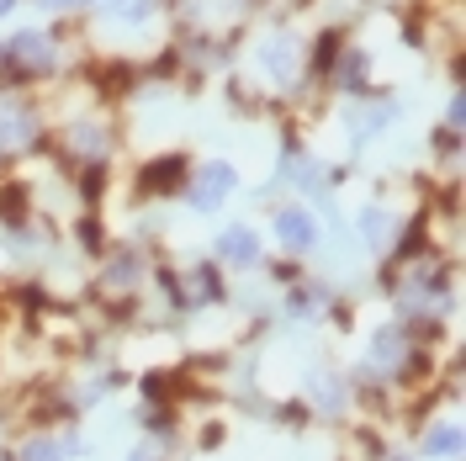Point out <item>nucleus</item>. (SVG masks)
<instances>
[{
	"label": "nucleus",
	"instance_id": "1",
	"mask_svg": "<svg viewBox=\"0 0 466 461\" xmlns=\"http://www.w3.org/2000/svg\"><path fill=\"white\" fill-rule=\"evenodd\" d=\"M276 239L287 244L291 255L313 250V239H319V223H313V212H308V207H281V212H276Z\"/></svg>",
	"mask_w": 466,
	"mask_h": 461
},
{
	"label": "nucleus",
	"instance_id": "2",
	"mask_svg": "<svg viewBox=\"0 0 466 461\" xmlns=\"http://www.w3.org/2000/svg\"><path fill=\"white\" fill-rule=\"evenodd\" d=\"M5 58H11V64H27V69H54V48H48L43 32H16V37L5 43Z\"/></svg>",
	"mask_w": 466,
	"mask_h": 461
},
{
	"label": "nucleus",
	"instance_id": "3",
	"mask_svg": "<svg viewBox=\"0 0 466 461\" xmlns=\"http://www.w3.org/2000/svg\"><path fill=\"white\" fill-rule=\"evenodd\" d=\"M228 191H233V170L228 165H207V170L197 175V186H191V202H197V212H207V207L223 202Z\"/></svg>",
	"mask_w": 466,
	"mask_h": 461
},
{
	"label": "nucleus",
	"instance_id": "4",
	"mask_svg": "<svg viewBox=\"0 0 466 461\" xmlns=\"http://www.w3.org/2000/svg\"><path fill=\"white\" fill-rule=\"evenodd\" d=\"M260 69H270L276 80H291V69H297V43L276 32V37H270V43L260 48Z\"/></svg>",
	"mask_w": 466,
	"mask_h": 461
},
{
	"label": "nucleus",
	"instance_id": "5",
	"mask_svg": "<svg viewBox=\"0 0 466 461\" xmlns=\"http://www.w3.org/2000/svg\"><path fill=\"white\" fill-rule=\"evenodd\" d=\"M218 255L228 260V265H255L260 244H255V233H249V229H228L223 239H218Z\"/></svg>",
	"mask_w": 466,
	"mask_h": 461
},
{
	"label": "nucleus",
	"instance_id": "6",
	"mask_svg": "<svg viewBox=\"0 0 466 461\" xmlns=\"http://www.w3.org/2000/svg\"><path fill=\"white\" fill-rule=\"evenodd\" d=\"M424 451L440 461H456L461 456V425H435V430L424 435Z\"/></svg>",
	"mask_w": 466,
	"mask_h": 461
},
{
	"label": "nucleus",
	"instance_id": "7",
	"mask_svg": "<svg viewBox=\"0 0 466 461\" xmlns=\"http://www.w3.org/2000/svg\"><path fill=\"white\" fill-rule=\"evenodd\" d=\"M32 138V117L27 112H11V107H0V144L22 149Z\"/></svg>",
	"mask_w": 466,
	"mask_h": 461
},
{
	"label": "nucleus",
	"instance_id": "8",
	"mask_svg": "<svg viewBox=\"0 0 466 461\" xmlns=\"http://www.w3.org/2000/svg\"><path fill=\"white\" fill-rule=\"evenodd\" d=\"M180 175H186V170H180V159H159V165L144 175V186H148V191H170Z\"/></svg>",
	"mask_w": 466,
	"mask_h": 461
},
{
	"label": "nucleus",
	"instance_id": "9",
	"mask_svg": "<svg viewBox=\"0 0 466 461\" xmlns=\"http://www.w3.org/2000/svg\"><path fill=\"white\" fill-rule=\"evenodd\" d=\"M64 451H58L54 440H27L22 451H16V461H58Z\"/></svg>",
	"mask_w": 466,
	"mask_h": 461
},
{
	"label": "nucleus",
	"instance_id": "10",
	"mask_svg": "<svg viewBox=\"0 0 466 461\" xmlns=\"http://www.w3.org/2000/svg\"><path fill=\"white\" fill-rule=\"evenodd\" d=\"M403 355V334L398 329H381V340H377V361H398Z\"/></svg>",
	"mask_w": 466,
	"mask_h": 461
},
{
	"label": "nucleus",
	"instance_id": "11",
	"mask_svg": "<svg viewBox=\"0 0 466 461\" xmlns=\"http://www.w3.org/2000/svg\"><path fill=\"white\" fill-rule=\"evenodd\" d=\"M116 16H127V22H144V16H148V0H122V5H116Z\"/></svg>",
	"mask_w": 466,
	"mask_h": 461
},
{
	"label": "nucleus",
	"instance_id": "12",
	"mask_svg": "<svg viewBox=\"0 0 466 461\" xmlns=\"http://www.w3.org/2000/svg\"><path fill=\"white\" fill-rule=\"evenodd\" d=\"M360 69H366V58H360V54L345 58V69H339V75H345V86H360Z\"/></svg>",
	"mask_w": 466,
	"mask_h": 461
},
{
	"label": "nucleus",
	"instance_id": "13",
	"mask_svg": "<svg viewBox=\"0 0 466 461\" xmlns=\"http://www.w3.org/2000/svg\"><path fill=\"white\" fill-rule=\"evenodd\" d=\"M43 5H58L64 11V5H86V0H43Z\"/></svg>",
	"mask_w": 466,
	"mask_h": 461
},
{
	"label": "nucleus",
	"instance_id": "14",
	"mask_svg": "<svg viewBox=\"0 0 466 461\" xmlns=\"http://www.w3.org/2000/svg\"><path fill=\"white\" fill-rule=\"evenodd\" d=\"M11 5H16V0H0V16H5V11H11Z\"/></svg>",
	"mask_w": 466,
	"mask_h": 461
},
{
	"label": "nucleus",
	"instance_id": "15",
	"mask_svg": "<svg viewBox=\"0 0 466 461\" xmlns=\"http://www.w3.org/2000/svg\"><path fill=\"white\" fill-rule=\"evenodd\" d=\"M133 461H159V456H148V451H144V456H133Z\"/></svg>",
	"mask_w": 466,
	"mask_h": 461
}]
</instances>
